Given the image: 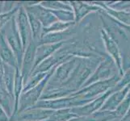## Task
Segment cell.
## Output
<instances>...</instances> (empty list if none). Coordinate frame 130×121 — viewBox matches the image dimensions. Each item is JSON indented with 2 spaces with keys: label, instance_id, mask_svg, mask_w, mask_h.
Wrapping results in <instances>:
<instances>
[{
  "label": "cell",
  "instance_id": "12",
  "mask_svg": "<svg viewBox=\"0 0 130 121\" xmlns=\"http://www.w3.org/2000/svg\"><path fill=\"white\" fill-rule=\"evenodd\" d=\"M70 35V32L68 29L63 31V32H50L44 35L40 40L39 43L37 44V46L42 45V44H57L65 42L68 36Z\"/></svg>",
  "mask_w": 130,
  "mask_h": 121
},
{
  "label": "cell",
  "instance_id": "19",
  "mask_svg": "<svg viewBox=\"0 0 130 121\" xmlns=\"http://www.w3.org/2000/svg\"><path fill=\"white\" fill-rule=\"evenodd\" d=\"M54 15L58 21L63 23H72L74 20V15L71 11L66 10H48Z\"/></svg>",
  "mask_w": 130,
  "mask_h": 121
},
{
  "label": "cell",
  "instance_id": "2",
  "mask_svg": "<svg viewBox=\"0 0 130 121\" xmlns=\"http://www.w3.org/2000/svg\"><path fill=\"white\" fill-rule=\"evenodd\" d=\"M57 67V66L53 67L52 70H49L46 75V77L35 87L21 94L20 98V102H19V109H18L16 114L21 113L25 110H28L31 108V107H32L40 100V98H41L44 89H45L49 78H51V76L54 73Z\"/></svg>",
  "mask_w": 130,
  "mask_h": 121
},
{
  "label": "cell",
  "instance_id": "6",
  "mask_svg": "<svg viewBox=\"0 0 130 121\" xmlns=\"http://www.w3.org/2000/svg\"><path fill=\"white\" fill-rule=\"evenodd\" d=\"M54 111L42 108H29L9 118V121H44Z\"/></svg>",
  "mask_w": 130,
  "mask_h": 121
},
{
  "label": "cell",
  "instance_id": "18",
  "mask_svg": "<svg viewBox=\"0 0 130 121\" xmlns=\"http://www.w3.org/2000/svg\"><path fill=\"white\" fill-rule=\"evenodd\" d=\"M48 73H41V74H32L31 75L27 80V82L24 83V87H23V91L22 93H24L26 91H29V90L32 89L35 87L37 85H38L41 81L46 77Z\"/></svg>",
  "mask_w": 130,
  "mask_h": 121
},
{
  "label": "cell",
  "instance_id": "16",
  "mask_svg": "<svg viewBox=\"0 0 130 121\" xmlns=\"http://www.w3.org/2000/svg\"><path fill=\"white\" fill-rule=\"evenodd\" d=\"M40 4L48 10H72V7L69 5V3H66L63 1H42L40 2Z\"/></svg>",
  "mask_w": 130,
  "mask_h": 121
},
{
  "label": "cell",
  "instance_id": "7",
  "mask_svg": "<svg viewBox=\"0 0 130 121\" xmlns=\"http://www.w3.org/2000/svg\"><path fill=\"white\" fill-rule=\"evenodd\" d=\"M77 104L73 96H67L64 98H57L51 100H39L31 108H42L48 110H61L66 108H73L74 105Z\"/></svg>",
  "mask_w": 130,
  "mask_h": 121
},
{
  "label": "cell",
  "instance_id": "5",
  "mask_svg": "<svg viewBox=\"0 0 130 121\" xmlns=\"http://www.w3.org/2000/svg\"><path fill=\"white\" fill-rule=\"evenodd\" d=\"M37 48V44L33 41V40H32L24 50L23 60H22V64L20 67V73L22 75V78H23L24 85L31 76V74H32Z\"/></svg>",
  "mask_w": 130,
  "mask_h": 121
},
{
  "label": "cell",
  "instance_id": "14",
  "mask_svg": "<svg viewBox=\"0 0 130 121\" xmlns=\"http://www.w3.org/2000/svg\"><path fill=\"white\" fill-rule=\"evenodd\" d=\"M26 11V10H25ZM27 15H28L30 28H31V32H32V39L33 40V41L37 44L39 43L40 40L41 38V33H42V28L43 27L37 18H36L32 13L27 11Z\"/></svg>",
  "mask_w": 130,
  "mask_h": 121
},
{
  "label": "cell",
  "instance_id": "15",
  "mask_svg": "<svg viewBox=\"0 0 130 121\" xmlns=\"http://www.w3.org/2000/svg\"><path fill=\"white\" fill-rule=\"evenodd\" d=\"M75 115L71 111V108L57 110L44 121H68L73 119Z\"/></svg>",
  "mask_w": 130,
  "mask_h": 121
},
{
  "label": "cell",
  "instance_id": "10",
  "mask_svg": "<svg viewBox=\"0 0 130 121\" xmlns=\"http://www.w3.org/2000/svg\"><path fill=\"white\" fill-rule=\"evenodd\" d=\"M0 59L4 64L12 66L15 69L18 68L15 54L7 44L2 30L0 31Z\"/></svg>",
  "mask_w": 130,
  "mask_h": 121
},
{
  "label": "cell",
  "instance_id": "4",
  "mask_svg": "<svg viewBox=\"0 0 130 121\" xmlns=\"http://www.w3.org/2000/svg\"><path fill=\"white\" fill-rule=\"evenodd\" d=\"M15 21L17 28L21 38L22 45H23L24 50H25L27 46L28 45V44L32 39L28 15H27L24 7H23L22 5L20 6L19 10H18L17 13L15 14Z\"/></svg>",
  "mask_w": 130,
  "mask_h": 121
},
{
  "label": "cell",
  "instance_id": "3",
  "mask_svg": "<svg viewBox=\"0 0 130 121\" xmlns=\"http://www.w3.org/2000/svg\"><path fill=\"white\" fill-rule=\"evenodd\" d=\"M71 58H72V56L70 55L68 49L64 44L53 55L46 58L45 60H44L41 64H39L31 75L41 73H48L53 67L60 65L64 62L69 61Z\"/></svg>",
  "mask_w": 130,
  "mask_h": 121
},
{
  "label": "cell",
  "instance_id": "11",
  "mask_svg": "<svg viewBox=\"0 0 130 121\" xmlns=\"http://www.w3.org/2000/svg\"><path fill=\"white\" fill-rule=\"evenodd\" d=\"M23 87H24V81H23V78H22V75L20 73V70L16 68L15 74L14 90H13V95H14V110H13L12 115H15L17 113L18 109H19V102H20V98L22 94V91H23Z\"/></svg>",
  "mask_w": 130,
  "mask_h": 121
},
{
  "label": "cell",
  "instance_id": "8",
  "mask_svg": "<svg viewBox=\"0 0 130 121\" xmlns=\"http://www.w3.org/2000/svg\"><path fill=\"white\" fill-rule=\"evenodd\" d=\"M24 8L27 11L32 13L41 22L43 28H48V27L57 21V18L48 9L43 7L40 4V3H37L31 6H26L24 7Z\"/></svg>",
  "mask_w": 130,
  "mask_h": 121
},
{
  "label": "cell",
  "instance_id": "9",
  "mask_svg": "<svg viewBox=\"0 0 130 121\" xmlns=\"http://www.w3.org/2000/svg\"><path fill=\"white\" fill-rule=\"evenodd\" d=\"M65 42L57 43V44H42V45L37 46V51H36V57H35V62H34V66H33V71L37 68V66L39 64H41L44 60H45L46 58L49 57L57 50H58V49L65 44Z\"/></svg>",
  "mask_w": 130,
  "mask_h": 121
},
{
  "label": "cell",
  "instance_id": "17",
  "mask_svg": "<svg viewBox=\"0 0 130 121\" xmlns=\"http://www.w3.org/2000/svg\"><path fill=\"white\" fill-rule=\"evenodd\" d=\"M71 25H72V23H63V22H61V21L57 20V22H55V23H53L52 25L48 27V28H42L41 37L44 35L50 33V32H63V31L69 29Z\"/></svg>",
  "mask_w": 130,
  "mask_h": 121
},
{
  "label": "cell",
  "instance_id": "20",
  "mask_svg": "<svg viewBox=\"0 0 130 121\" xmlns=\"http://www.w3.org/2000/svg\"><path fill=\"white\" fill-rule=\"evenodd\" d=\"M0 121H9V117L0 105Z\"/></svg>",
  "mask_w": 130,
  "mask_h": 121
},
{
  "label": "cell",
  "instance_id": "1",
  "mask_svg": "<svg viewBox=\"0 0 130 121\" xmlns=\"http://www.w3.org/2000/svg\"><path fill=\"white\" fill-rule=\"evenodd\" d=\"M4 37L7 40V44L11 48L12 52L14 53L15 57L17 61V67L20 70L22 60H23L24 50L22 45L21 38L18 31L15 21V15L12 17V19L8 21L2 28Z\"/></svg>",
  "mask_w": 130,
  "mask_h": 121
},
{
  "label": "cell",
  "instance_id": "13",
  "mask_svg": "<svg viewBox=\"0 0 130 121\" xmlns=\"http://www.w3.org/2000/svg\"><path fill=\"white\" fill-rule=\"evenodd\" d=\"M15 68L10 66L7 64L3 63V82L7 91L10 95L14 98L13 95V90H14V82H15Z\"/></svg>",
  "mask_w": 130,
  "mask_h": 121
},
{
  "label": "cell",
  "instance_id": "21",
  "mask_svg": "<svg viewBox=\"0 0 130 121\" xmlns=\"http://www.w3.org/2000/svg\"></svg>",
  "mask_w": 130,
  "mask_h": 121
}]
</instances>
